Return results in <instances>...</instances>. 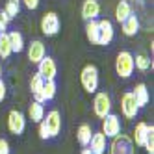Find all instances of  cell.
<instances>
[{
  "label": "cell",
  "instance_id": "cell-1",
  "mask_svg": "<svg viewBox=\"0 0 154 154\" xmlns=\"http://www.w3.org/2000/svg\"><path fill=\"white\" fill-rule=\"evenodd\" d=\"M134 69V54L128 50H121L115 58V72L121 78H130Z\"/></svg>",
  "mask_w": 154,
  "mask_h": 154
},
{
  "label": "cell",
  "instance_id": "cell-2",
  "mask_svg": "<svg viewBox=\"0 0 154 154\" xmlns=\"http://www.w3.org/2000/svg\"><path fill=\"white\" fill-rule=\"evenodd\" d=\"M108 150H109V154H136V145L130 136L119 134V136L112 137V143L108 145Z\"/></svg>",
  "mask_w": 154,
  "mask_h": 154
},
{
  "label": "cell",
  "instance_id": "cell-3",
  "mask_svg": "<svg viewBox=\"0 0 154 154\" xmlns=\"http://www.w3.org/2000/svg\"><path fill=\"white\" fill-rule=\"evenodd\" d=\"M80 84L87 93H97L98 89V69L95 65H85L80 72Z\"/></svg>",
  "mask_w": 154,
  "mask_h": 154
},
{
  "label": "cell",
  "instance_id": "cell-4",
  "mask_svg": "<svg viewBox=\"0 0 154 154\" xmlns=\"http://www.w3.org/2000/svg\"><path fill=\"white\" fill-rule=\"evenodd\" d=\"M93 112L98 119H104L109 112H112V98L106 91H98L93 98Z\"/></svg>",
  "mask_w": 154,
  "mask_h": 154
},
{
  "label": "cell",
  "instance_id": "cell-5",
  "mask_svg": "<svg viewBox=\"0 0 154 154\" xmlns=\"http://www.w3.org/2000/svg\"><path fill=\"white\" fill-rule=\"evenodd\" d=\"M26 128V117L23 112L19 109H11L8 113V130L11 132L13 136H20Z\"/></svg>",
  "mask_w": 154,
  "mask_h": 154
},
{
  "label": "cell",
  "instance_id": "cell-6",
  "mask_svg": "<svg viewBox=\"0 0 154 154\" xmlns=\"http://www.w3.org/2000/svg\"><path fill=\"white\" fill-rule=\"evenodd\" d=\"M100 132H102L106 137H115V136H119L121 134V119H119V115H115V113L109 112L102 119V130Z\"/></svg>",
  "mask_w": 154,
  "mask_h": 154
},
{
  "label": "cell",
  "instance_id": "cell-7",
  "mask_svg": "<svg viewBox=\"0 0 154 154\" xmlns=\"http://www.w3.org/2000/svg\"><path fill=\"white\" fill-rule=\"evenodd\" d=\"M60 17L58 13H54V11H48L43 15L41 19V32L45 35H56L58 32H60Z\"/></svg>",
  "mask_w": 154,
  "mask_h": 154
},
{
  "label": "cell",
  "instance_id": "cell-8",
  "mask_svg": "<svg viewBox=\"0 0 154 154\" xmlns=\"http://www.w3.org/2000/svg\"><path fill=\"white\" fill-rule=\"evenodd\" d=\"M97 23H98V43L97 45L106 47L113 41V35H115L113 24H112V20H108V19H100V20H97Z\"/></svg>",
  "mask_w": 154,
  "mask_h": 154
},
{
  "label": "cell",
  "instance_id": "cell-9",
  "mask_svg": "<svg viewBox=\"0 0 154 154\" xmlns=\"http://www.w3.org/2000/svg\"><path fill=\"white\" fill-rule=\"evenodd\" d=\"M121 112H123L126 119H136L139 108H137V102H136L134 95H132V91H126L121 97Z\"/></svg>",
  "mask_w": 154,
  "mask_h": 154
},
{
  "label": "cell",
  "instance_id": "cell-10",
  "mask_svg": "<svg viewBox=\"0 0 154 154\" xmlns=\"http://www.w3.org/2000/svg\"><path fill=\"white\" fill-rule=\"evenodd\" d=\"M43 123H45L50 137H56L61 132V115H60L58 109H50L47 113V117H43Z\"/></svg>",
  "mask_w": 154,
  "mask_h": 154
},
{
  "label": "cell",
  "instance_id": "cell-11",
  "mask_svg": "<svg viewBox=\"0 0 154 154\" xmlns=\"http://www.w3.org/2000/svg\"><path fill=\"white\" fill-rule=\"evenodd\" d=\"M37 72H39L45 80H56V76H58L56 61H54L50 56H45V58L37 63Z\"/></svg>",
  "mask_w": 154,
  "mask_h": 154
},
{
  "label": "cell",
  "instance_id": "cell-12",
  "mask_svg": "<svg viewBox=\"0 0 154 154\" xmlns=\"http://www.w3.org/2000/svg\"><path fill=\"white\" fill-rule=\"evenodd\" d=\"M45 56H47V47H45V43L39 41V39H34V41L28 45V60H30L32 63L37 65Z\"/></svg>",
  "mask_w": 154,
  "mask_h": 154
},
{
  "label": "cell",
  "instance_id": "cell-13",
  "mask_svg": "<svg viewBox=\"0 0 154 154\" xmlns=\"http://www.w3.org/2000/svg\"><path fill=\"white\" fill-rule=\"evenodd\" d=\"M89 150L93 154H106V149H108V137L102 134L100 130L98 132H93V136L89 139Z\"/></svg>",
  "mask_w": 154,
  "mask_h": 154
},
{
  "label": "cell",
  "instance_id": "cell-14",
  "mask_svg": "<svg viewBox=\"0 0 154 154\" xmlns=\"http://www.w3.org/2000/svg\"><path fill=\"white\" fill-rule=\"evenodd\" d=\"M100 15V4L98 0H84L82 4V17L85 20H93Z\"/></svg>",
  "mask_w": 154,
  "mask_h": 154
},
{
  "label": "cell",
  "instance_id": "cell-15",
  "mask_svg": "<svg viewBox=\"0 0 154 154\" xmlns=\"http://www.w3.org/2000/svg\"><path fill=\"white\" fill-rule=\"evenodd\" d=\"M121 26H123V34L126 37H134L137 32H139V19L132 13L128 19H125L123 23H121Z\"/></svg>",
  "mask_w": 154,
  "mask_h": 154
},
{
  "label": "cell",
  "instance_id": "cell-16",
  "mask_svg": "<svg viewBox=\"0 0 154 154\" xmlns=\"http://www.w3.org/2000/svg\"><path fill=\"white\" fill-rule=\"evenodd\" d=\"M132 95H134V98H136V102H137V108H139V109L145 108V106L149 104L150 95H149V89H147L145 84H137V85L134 87V91H132Z\"/></svg>",
  "mask_w": 154,
  "mask_h": 154
},
{
  "label": "cell",
  "instance_id": "cell-17",
  "mask_svg": "<svg viewBox=\"0 0 154 154\" xmlns=\"http://www.w3.org/2000/svg\"><path fill=\"white\" fill-rule=\"evenodd\" d=\"M147 134H149V125L147 123H137L136 128H134V137H132L134 145L136 147H143V145H145Z\"/></svg>",
  "mask_w": 154,
  "mask_h": 154
},
{
  "label": "cell",
  "instance_id": "cell-18",
  "mask_svg": "<svg viewBox=\"0 0 154 154\" xmlns=\"http://www.w3.org/2000/svg\"><path fill=\"white\" fill-rule=\"evenodd\" d=\"M43 117H45V108L41 102H32L28 106V119H32V123H41Z\"/></svg>",
  "mask_w": 154,
  "mask_h": 154
},
{
  "label": "cell",
  "instance_id": "cell-19",
  "mask_svg": "<svg viewBox=\"0 0 154 154\" xmlns=\"http://www.w3.org/2000/svg\"><path fill=\"white\" fill-rule=\"evenodd\" d=\"M132 15V6L128 0H121V2L115 6V20L117 23H123L125 19H128Z\"/></svg>",
  "mask_w": 154,
  "mask_h": 154
},
{
  "label": "cell",
  "instance_id": "cell-20",
  "mask_svg": "<svg viewBox=\"0 0 154 154\" xmlns=\"http://www.w3.org/2000/svg\"><path fill=\"white\" fill-rule=\"evenodd\" d=\"M8 37H9V45H11L13 52H23L24 50V37L20 32L13 30V32H8Z\"/></svg>",
  "mask_w": 154,
  "mask_h": 154
},
{
  "label": "cell",
  "instance_id": "cell-21",
  "mask_svg": "<svg viewBox=\"0 0 154 154\" xmlns=\"http://www.w3.org/2000/svg\"><path fill=\"white\" fill-rule=\"evenodd\" d=\"M91 136H93V130H91L89 125H85V123L80 125L78 130H76V139H78V143H80L82 147H87V145H89Z\"/></svg>",
  "mask_w": 154,
  "mask_h": 154
},
{
  "label": "cell",
  "instance_id": "cell-22",
  "mask_svg": "<svg viewBox=\"0 0 154 154\" xmlns=\"http://www.w3.org/2000/svg\"><path fill=\"white\" fill-rule=\"evenodd\" d=\"M56 91H58L56 80H45V85H43V89H41V95H43V98H45V102L52 100V98L56 97Z\"/></svg>",
  "mask_w": 154,
  "mask_h": 154
},
{
  "label": "cell",
  "instance_id": "cell-23",
  "mask_svg": "<svg viewBox=\"0 0 154 154\" xmlns=\"http://www.w3.org/2000/svg\"><path fill=\"white\" fill-rule=\"evenodd\" d=\"M13 54L11 50V45H9V37H8V32H2L0 34V58L6 60Z\"/></svg>",
  "mask_w": 154,
  "mask_h": 154
},
{
  "label": "cell",
  "instance_id": "cell-24",
  "mask_svg": "<svg viewBox=\"0 0 154 154\" xmlns=\"http://www.w3.org/2000/svg\"><path fill=\"white\" fill-rule=\"evenodd\" d=\"M85 35L87 39H89L91 43H98V23H97V19L93 20H87V24H85Z\"/></svg>",
  "mask_w": 154,
  "mask_h": 154
},
{
  "label": "cell",
  "instance_id": "cell-25",
  "mask_svg": "<svg viewBox=\"0 0 154 154\" xmlns=\"http://www.w3.org/2000/svg\"><path fill=\"white\" fill-rule=\"evenodd\" d=\"M150 65H152V61H150V58L147 56V54H137V56H134V67L137 71L145 72V71L150 69Z\"/></svg>",
  "mask_w": 154,
  "mask_h": 154
},
{
  "label": "cell",
  "instance_id": "cell-26",
  "mask_svg": "<svg viewBox=\"0 0 154 154\" xmlns=\"http://www.w3.org/2000/svg\"><path fill=\"white\" fill-rule=\"evenodd\" d=\"M43 85H45V78H43L39 72H35L34 76H32V80H30V91H32V95L41 93Z\"/></svg>",
  "mask_w": 154,
  "mask_h": 154
},
{
  "label": "cell",
  "instance_id": "cell-27",
  "mask_svg": "<svg viewBox=\"0 0 154 154\" xmlns=\"http://www.w3.org/2000/svg\"><path fill=\"white\" fill-rule=\"evenodd\" d=\"M4 11L9 15V19H15L19 15V11H20V0H8Z\"/></svg>",
  "mask_w": 154,
  "mask_h": 154
},
{
  "label": "cell",
  "instance_id": "cell-28",
  "mask_svg": "<svg viewBox=\"0 0 154 154\" xmlns=\"http://www.w3.org/2000/svg\"><path fill=\"white\" fill-rule=\"evenodd\" d=\"M145 150L149 154H154V126L149 125V134H147V139H145Z\"/></svg>",
  "mask_w": 154,
  "mask_h": 154
},
{
  "label": "cell",
  "instance_id": "cell-29",
  "mask_svg": "<svg viewBox=\"0 0 154 154\" xmlns=\"http://www.w3.org/2000/svg\"><path fill=\"white\" fill-rule=\"evenodd\" d=\"M11 152V149H9V143L4 139V137H0V154H9Z\"/></svg>",
  "mask_w": 154,
  "mask_h": 154
},
{
  "label": "cell",
  "instance_id": "cell-30",
  "mask_svg": "<svg viewBox=\"0 0 154 154\" xmlns=\"http://www.w3.org/2000/svg\"><path fill=\"white\" fill-rule=\"evenodd\" d=\"M37 125H39V137H41V139H48L50 136H48V130H47L45 123L41 121V123H37Z\"/></svg>",
  "mask_w": 154,
  "mask_h": 154
},
{
  "label": "cell",
  "instance_id": "cell-31",
  "mask_svg": "<svg viewBox=\"0 0 154 154\" xmlns=\"http://www.w3.org/2000/svg\"><path fill=\"white\" fill-rule=\"evenodd\" d=\"M23 2L28 9H37L39 8V0H23Z\"/></svg>",
  "mask_w": 154,
  "mask_h": 154
},
{
  "label": "cell",
  "instance_id": "cell-32",
  "mask_svg": "<svg viewBox=\"0 0 154 154\" xmlns=\"http://www.w3.org/2000/svg\"><path fill=\"white\" fill-rule=\"evenodd\" d=\"M6 84L2 82V78H0V102H4V98H6Z\"/></svg>",
  "mask_w": 154,
  "mask_h": 154
},
{
  "label": "cell",
  "instance_id": "cell-33",
  "mask_svg": "<svg viewBox=\"0 0 154 154\" xmlns=\"http://www.w3.org/2000/svg\"><path fill=\"white\" fill-rule=\"evenodd\" d=\"M0 19H2V20H6V23L9 24V20H11V19H9V15L4 11V9H2V11H0Z\"/></svg>",
  "mask_w": 154,
  "mask_h": 154
},
{
  "label": "cell",
  "instance_id": "cell-34",
  "mask_svg": "<svg viewBox=\"0 0 154 154\" xmlns=\"http://www.w3.org/2000/svg\"><path fill=\"white\" fill-rule=\"evenodd\" d=\"M6 30H8V23L0 19V34H2V32H6Z\"/></svg>",
  "mask_w": 154,
  "mask_h": 154
},
{
  "label": "cell",
  "instance_id": "cell-35",
  "mask_svg": "<svg viewBox=\"0 0 154 154\" xmlns=\"http://www.w3.org/2000/svg\"><path fill=\"white\" fill-rule=\"evenodd\" d=\"M80 154H93V152H91L89 149H87V147H85V149H82V152H80Z\"/></svg>",
  "mask_w": 154,
  "mask_h": 154
},
{
  "label": "cell",
  "instance_id": "cell-36",
  "mask_svg": "<svg viewBox=\"0 0 154 154\" xmlns=\"http://www.w3.org/2000/svg\"><path fill=\"white\" fill-rule=\"evenodd\" d=\"M0 78H2V65H0Z\"/></svg>",
  "mask_w": 154,
  "mask_h": 154
}]
</instances>
